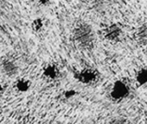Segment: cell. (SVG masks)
Masks as SVG:
<instances>
[{
	"label": "cell",
	"instance_id": "cell-2",
	"mask_svg": "<svg viewBox=\"0 0 147 124\" xmlns=\"http://www.w3.org/2000/svg\"><path fill=\"white\" fill-rule=\"evenodd\" d=\"M75 37L83 47H92L94 41V35L92 27L88 23H82L76 29Z\"/></svg>",
	"mask_w": 147,
	"mask_h": 124
},
{
	"label": "cell",
	"instance_id": "cell-1",
	"mask_svg": "<svg viewBox=\"0 0 147 124\" xmlns=\"http://www.w3.org/2000/svg\"><path fill=\"white\" fill-rule=\"evenodd\" d=\"M131 95V87L130 85L124 79L116 80L110 90L109 96L110 98L116 103L125 100Z\"/></svg>",
	"mask_w": 147,
	"mask_h": 124
},
{
	"label": "cell",
	"instance_id": "cell-8",
	"mask_svg": "<svg viewBox=\"0 0 147 124\" xmlns=\"http://www.w3.org/2000/svg\"><path fill=\"white\" fill-rule=\"evenodd\" d=\"M136 83L139 87H147V67L140 68L135 76Z\"/></svg>",
	"mask_w": 147,
	"mask_h": 124
},
{
	"label": "cell",
	"instance_id": "cell-12",
	"mask_svg": "<svg viewBox=\"0 0 147 124\" xmlns=\"http://www.w3.org/2000/svg\"><path fill=\"white\" fill-rule=\"evenodd\" d=\"M37 2L40 3L41 5H45V4H47L49 2V0H38Z\"/></svg>",
	"mask_w": 147,
	"mask_h": 124
},
{
	"label": "cell",
	"instance_id": "cell-3",
	"mask_svg": "<svg viewBox=\"0 0 147 124\" xmlns=\"http://www.w3.org/2000/svg\"><path fill=\"white\" fill-rule=\"evenodd\" d=\"M75 78L77 81L83 85H91L96 84L100 79V73L93 67H86L75 73Z\"/></svg>",
	"mask_w": 147,
	"mask_h": 124
},
{
	"label": "cell",
	"instance_id": "cell-9",
	"mask_svg": "<svg viewBox=\"0 0 147 124\" xmlns=\"http://www.w3.org/2000/svg\"><path fill=\"white\" fill-rule=\"evenodd\" d=\"M31 85V82L28 79H18L16 82V89L20 91V92H26L30 90Z\"/></svg>",
	"mask_w": 147,
	"mask_h": 124
},
{
	"label": "cell",
	"instance_id": "cell-6",
	"mask_svg": "<svg viewBox=\"0 0 147 124\" xmlns=\"http://www.w3.org/2000/svg\"><path fill=\"white\" fill-rule=\"evenodd\" d=\"M18 66L16 65V63L11 59H5L1 63L2 72L10 78L17 75L18 71Z\"/></svg>",
	"mask_w": 147,
	"mask_h": 124
},
{
	"label": "cell",
	"instance_id": "cell-7",
	"mask_svg": "<svg viewBox=\"0 0 147 124\" xmlns=\"http://www.w3.org/2000/svg\"><path fill=\"white\" fill-rule=\"evenodd\" d=\"M42 73H43L44 77L49 79H55L58 78V76L60 74V70L56 65L49 64L43 68Z\"/></svg>",
	"mask_w": 147,
	"mask_h": 124
},
{
	"label": "cell",
	"instance_id": "cell-4",
	"mask_svg": "<svg viewBox=\"0 0 147 124\" xmlns=\"http://www.w3.org/2000/svg\"><path fill=\"white\" fill-rule=\"evenodd\" d=\"M104 38L111 42H118L123 36V28L118 23L106 26L102 31Z\"/></svg>",
	"mask_w": 147,
	"mask_h": 124
},
{
	"label": "cell",
	"instance_id": "cell-13",
	"mask_svg": "<svg viewBox=\"0 0 147 124\" xmlns=\"http://www.w3.org/2000/svg\"><path fill=\"white\" fill-rule=\"evenodd\" d=\"M145 121H146V122H147V114H146V115H145Z\"/></svg>",
	"mask_w": 147,
	"mask_h": 124
},
{
	"label": "cell",
	"instance_id": "cell-11",
	"mask_svg": "<svg viewBox=\"0 0 147 124\" xmlns=\"http://www.w3.org/2000/svg\"><path fill=\"white\" fill-rule=\"evenodd\" d=\"M4 92H5V87L2 84H0V97L3 96Z\"/></svg>",
	"mask_w": 147,
	"mask_h": 124
},
{
	"label": "cell",
	"instance_id": "cell-5",
	"mask_svg": "<svg viewBox=\"0 0 147 124\" xmlns=\"http://www.w3.org/2000/svg\"><path fill=\"white\" fill-rule=\"evenodd\" d=\"M135 41L140 46L147 45V22L138 25L133 34Z\"/></svg>",
	"mask_w": 147,
	"mask_h": 124
},
{
	"label": "cell",
	"instance_id": "cell-10",
	"mask_svg": "<svg viewBox=\"0 0 147 124\" xmlns=\"http://www.w3.org/2000/svg\"><path fill=\"white\" fill-rule=\"evenodd\" d=\"M31 28L35 33H39V32L42 31V29L44 28V21L42 18L34 19L31 23Z\"/></svg>",
	"mask_w": 147,
	"mask_h": 124
}]
</instances>
